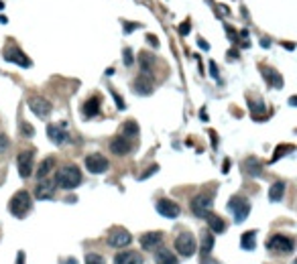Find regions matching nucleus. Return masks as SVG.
I'll return each mask as SVG.
<instances>
[{
  "label": "nucleus",
  "instance_id": "1",
  "mask_svg": "<svg viewBox=\"0 0 297 264\" xmlns=\"http://www.w3.org/2000/svg\"><path fill=\"white\" fill-rule=\"evenodd\" d=\"M55 185L61 189H75L81 185V171L75 165H63V167L55 173Z\"/></svg>",
  "mask_w": 297,
  "mask_h": 264
},
{
  "label": "nucleus",
  "instance_id": "2",
  "mask_svg": "<svg viewBox=\"0 0 297 264\" xmlns=\"http://www.w3.org/2000/svg\"><path fill=\"white\" fill-rule=\"evenodd\" d=\"M189 207H191V211H193L195 218L206 220L210 213H212V207H214V197H212V193H197L193 199H191Z\"/></svg>",
  "mask_w": 297,
  "mask_h": 264
},
{
  "label": "nucleus",
  "instance_id": "3",
  "mask_svg": "<svg viewBox=\"0 0 297 264\" xmlns=\"http://www.w3.org/2000/svg\"><path fill=\"white\" fill-rule=\"evenodd\" d=\"M228 211L232 213V218L236 224H242L251 213V203L244 199L242 195H234L228 199Z\"/></svg>",
  "mask_w": 297,
  "mask_h": 264
},
{
  "label": "nucleus",
  "instance_id": "4",
  "mask_svg": "<svg viewBox=\"0 0 297 264\" xmlns=\"http://www.w3.org/2000/svg\"><path fill=\"white\" fill-rule=\"evenodd\" d=\"M8 209L14 218H25L31 209V195L27 191H16L8 203Z\"/></svg>",
  "mask_w": 297,
  "mask_h": 264
},
{
  "label": "nucleus",
  "instance_id": "5",
  "mask_svg": "<svg viewBox=\"0 0 297 264\" xmlns=\"http://www.w3.org/2000/svg\"><path fill=\"white\" fill-rule=\"evenodd\" d=\"M267 248L275 254H291L293 248H295V242H293V238H289L285 234H275L267 242Z\"/></svg>",
  "mask_w": 297,
  "mask_h": 264
},
{
  "label": "nucleus",
  "instance_id": "6",
  "mask_svg": "<svg viewBox=\"0 0 297 264\" xmlns=\"http://www.w3.org/2000/svg\"><path fill=\"white\" fill-rule=\"evenodd\" d=\"M195 248H197L195 238H193L189 232H181V234L175 238V250H177L179 256L189 258V256L195 254Z\"/></svg>",
  "mask_w": 297,
  "mask_h": 264
},
{
  "label": "nucleus",
  "instance_id": "7",
  "mask_svg": "<svg viewBox=\"0 0 297 264\" xmlns=\"http://www.w3.org/2000/svg\"><path fill=\"white\" fill-rule=\"evenodd\" d=\"M29 108H31V112L35 114L37 118H41V120L49 118V114H51V110H53L51 102L45 100V98H41V96L31 98V100H29Z\"/></svg>",
  "mask_w": 297,
  "mask_h": 264
},
{
  "label": "nucleus",
  "instance_id": "8",
  "mask_svg": "<svg viewBox=\"0 0 297 264\" xmlns=\"http://www.w3.org/2000/svg\"><path fill=\"white\" fill-rule=\"evenodd\" d=\"M84 163H86V169H88L90 173H94V175H100V173L108 171V167H110V163H108V159H106L104 155H100V153L88 155Z\"/></svg>",
  "mask_w": 297,
  "mask_h": 264
},
{
  "label": "nucleus",
  "instance_id": "9",
  "mask_svg": "<svg viewBox=\"0 0 297 264\" xmlns=\"http://www.w3.org/2000/svg\"><path fill=\"white\" fill-rule=\"evenodd\" d=\"M130 242H133V236L124 228H114L108 236V246H112V248H126Z\"/></svg>",
  "mask_w": 297,
  "mask_h": 264
},
{
  "label": "nucleus",
  "instance_id": "10",
  "mask_svg": "<svg viewBox=\"0 0 297 264\" xmlns=\"http://www.w3.org/2000/svg\"><path fill=\"white\" fill-rule=\"evenodd\" d=\"M33 159H35L33 151H23L16 157V167H19V175L23 179H29L33 173Z\"/></svg>",
  "mask_w": 297,
  "mask_h": 264
},
{
  "label": "nucleus",
  "instance_id": "11",
  "mask_svg": "<svg viewBox=\"0 0 297 264\" xmlns=\"http://www.w3.org/2000/svg\"><path fill=\"white\" fill-rule=\"evenodd\" d=\"M47 138L53 140V144H59V146L68 144V142L72 140L70 132L65 130L63 126H57V124H49V126H47Z\"/></svg>",
  "mask_w": 297,
  "mask_h": 264
},
{
  "label": "nucleus",
  "instance_id": "12",
  "mask_svg": "<svg viewBox=\"0 0 297 264\" xmlns=\"http://www.w3.org/2000/svg\"><path fill=\"white\" fill-rule=\"evenodd\" d=\"M157 211H159V216L167 218V220H173V218H177L179 213H181V207H179L173 199H167V197H163V199L157 201Z\"/></svg>",
  "mask_w": 297,
  "mask_h": 264
},
{
  "label": "nucleus",
  "instance_id": "13",
  "mask_svg": "<svg viewBox=\"0 0 297 264\" xmlns=\"http://www.w3.org/2000/svg\"><path fill=\"white\" fill-rule=\"evenodd\" d=\"M2 55H4V59H6L8 63L21 65V67H31V59L21 51L19 47H6Z\"/></svg>",
  "mask_w": 297,
  "mask_h": 264
},
{
  "label": "nucleus",
  "instance_id": "14",
  "mask_svg": "<svg viewBox=\"0 0 297 264\" xmlns=\"http://www.w3.org/2000/svg\"><path fill=\"white\" fill-rule=\"evenodd\" d=\"M57 185H55V181L53 179H41L39 181V185L35 187V197L41 201L45 199H53V193H55Z\"/></svg>",
  "mask_w": 297,
  "mask_h": 264
},
{
  "label": "nucleus",
  "instance_id": "15",
  "mask_svg": "<svg viewBox=\"0 0 297 264\" xmlns=\"http://www.w3.org/2000/svg\"><path fill=\"white\" fill-rule=\"evenodd\" d=\"M163 242V234L161 232H147L141 236V248L151 252V250H157Z\"/></svg>",
  "mask_w": 297,
  "mask_h": 264
},
{
  "label": "nucleus",
  "instance_id": "16",
  "mask_svg": "<svg viewBox=\"0 0 297 264\" xmlns=\"http://www.w3.org/2000/svg\"><path fill=\"white\" fill-rule=\"evenodd\" d=\"M153 79H151V75L148 73H141L137 79H135V84H133V90L139 94V96H148L153 92Z\"/></svg>",
  "mask_w": 297,
  "mask_h": 264
},
{
  "label": "nucleus",
  "instance_id": "17",
  "mask_svg": "<svg viewBox=\"0 0 297 264\" xmlns=\"http://www.w3.org/2000/svg\"><path fill=\"white\" fill-rule=\"evenodd\" d=\"M110 151L114 155H118V157H124V155H128L130 151H133V144H130V140L124 138V136H116L110 142Z\"/></svg>",
  "mask_w": 297,
  "mask_h": 264
},
{
  "label": "nucleus",
  "instance_id": "18",
  "mask_svg": "<svg viewBox=\"0 0 297 264\" xmlns=\"http://www.w3.org/2000/svg\"><path fill=\"white\" fill-rule=\"evenodd\" d=\"M114 264H143V256L135 250H124L114 256Z\"/></svg>",
  "mask_w": 297,
  "mask_h": 264
},
{
  "label": "nucleus",
  "instance_id": "19",
  "mask_svg": "<svg viewBox=\"0 0 297 264\" xmlns=\"http://www.w3.org/2000/svg\"><path fill=\"white\" fill-rule=\"evenodd\" d=\"M260 71H262V75H265L267 84H269L271 88H277V90L283 88V75L279 73V71H275L273 67H262Z\"/></svg>",
  "mask_w": 297,
  "mask_h": 264
},
{
  "label": "nucleus",
  "instance_id": "20",
  "mask_svg": "<svg viewBox=\"0 0 297 264\" xmlns=\"http://www.w3.org/2000/svg\"><path fill=\"white\" fill-rule=\"evenodd\" d=\"M155 262L157 264H177V256L169 248H159L155 250Z\"/></svg>",
  "mask_w": 297,
  "mask_h": 264
},
{
  "label": "nucleus",
  "instance_id": "21",
  "mask_svg": "<svg viewBox=\"0 0 297 264\" xmlns=\"http://www.w3.org/2000/svg\"><path fill=\"white\" fill-rule=\"evenodd\" d=\"M139 67H141L143 73H151L153 67H155V57L148 53V51H143V53L139 55Z\"/></svg>",
  "mask_w": 297,
  "mask_h": 264
},
{
  "label": "nucleus",
  "instance_id": "22",
  "mask_svg": "<svg viewBox=\"0 0 297 264\" xmlns=\"http://www.w3.org/2000/svg\"><path fill=\"white\" fill-rule=\"evenodd\" d=\"M208 226H210V232L212 234H222L226 230V222L220 218V216H214V213H210V216L206 218Z\"/></svg>",
  "mask_w": 297,
  "mask_h": 264
},
{
  "label": "nucleus",
  "instance_id": "23",
  "mask_svg": "<svg viewBox=\"0 0 297 264\" xmlns=\"http://www.w3.org/2000/svg\"><path fill=\"white\" fill-rule=\"evenodd\" d=\"M285 195V181H275L269 187V199L271 201H281Z\"/></svg>",
  "mask_w": 297,
  "mask_h": 264
},
{
  "label": "nucleus",
  "instance_id": "24",
  "mask_svg": "<svg viewBox=\"0 0 297 264\" xmlns=\"http://www.w3.org/2000/svg\"><path fill=\"white\" fill-rule=\"evenodd\" d=\"M53 167H55V159H53V157H47V159L39 165V169H37V179H39V181H41V179H47L49 173L53 171Z\"/></svg>",
  "mask_w": 297,
  "mask_h": 264
},
{
  "label": "nucleus",
  "instance_id": "25",
  "mask_svg": "<svg viewBox=\"0 0 297 264\" xmlns=\"http://www.w3.org/2000/svg\"><path fill=\"white\" fill-rule=\"evenodd\" d=\"M81 110H84V116H86V118H94L96 114L100 112V100H98L96 96L90 98V100L84 104V108H81Z\"/></svg>",
  "mask_w": 297,
  "mask_h": 264
},
{
  "label": "nucleus",
  "instance_id": "26",
  "mask_svg": "<svg viewBox=\"0 0 297 264\" xmlns=\"http://www.w3.org/2000/svg\"><path fill=\"white\" fill-rule=\"evenodd\" d=\"M244 169H246V173H249V177H260V175H262V165H260V161H257L255 157L246 159Z\"/></svg>",
  "mask_w": 297,
  "mask_h": 264
},
{
  "label": "nucleus",
  "instance_id": "27",
  "mask_svg": "<svg viewBox=\"0 0 297 264\" xmlns=\"http://www.w3.org/2000/svg\"><path fill=\"white\" fill-rule=\"evenodd\" d=\"M212 248H214V234L212 232H204L202 234V242H200V252L204 256H208L212 252Z\"/></svg>",
  "mask_w": 297,
  "mask_h": 264
},
{
  "label": "nucleus",
  "instance_id": "28",
  "mask_svg": "<svg viewBox=\"0 0 297 264\" xmlns=\"http://www.w3.org/2000/svg\"><path fill=\"white\" fill-rule=\"evenodd\" d=\"M240 246L242 250H255L257 246V232H244L240 238Z\"/></svg>",
  "mask_w": 297,
  "mask_h": 264
},
{
  "label": "nucleus",
  "instance_id": "29",
  "mask_svg": "<svg viewBox=\"0 0 297 264\" xmlns=\"http://www.w3.org/2000/svg\"><path fill=\"white\" fill-rule=\"evenodd\" d=\"M139 134V124L135 122V120H126L124 124H122V134L120 136H124V138H133V136H137Z\"/></svg>",
  "mask_w": 297,
  "mask_h": 264
},
{
  "label": "nucleus",
  "instance_id": "30",
  "mask_svg": "<svg viewBox=\"0 0 297 264\" xmlns=\"http://www.w3.org/2000/svg\"><path fill=\"white\" fill-rule=\"evenodd\" d=\"M293 151V146L291 144H281V146H277L275 148V155H273V161L271 163H277L279 159H281V157H285L287 153H291Z\"/></svg>",
  "mask_w": 297,
  "mask_h": 264
},
{
  "label": "nucleus",
  "instance_id": "31",
  "mask_svg": "<svg viewBox=\"0 0 297 264\" xmlns=\"http://www.w3.org/2000/svg\"><path fill=\"white\" fill-rule=\"evenodd\" d=\"M249 106H251L253 114H255V118H260V114H262V112H267V108H265V104H262V102H255V100H251V102H249Z\"/></svg>",
  "mask_w": 297,
  "mask_h": 264
},
{
  "label": "nucleus",
  "instance_id": "32",
  "mask_svg": "<svg viewBox=\"0 0 297 264\" xmlns=\"http://www.w3.org/2000/svg\"><path fill=\"white\" fill-rule=\"evenodd\" d=\"M8 146H10L8 136L4 134V132H0V155H4V153L8 151Z\"/></svg>",
  "mask_w": 297,
  "mask_h": 264
},
{
  "label": "nucleus",
  "instance_id": "33",
  "mask_svg": "<svg viewBox=\"0 0 297 264\" xmlns=\"http://www.w3.org/2000/svg\"><path fill=\"white\" fill-rule=\"evenodd\" d=\"M86 264H106L104 262V258L100 256V254H86Z\"/></svg>",
  "mask_w": 297,
  "mask_h": 264
},
{
  "label": "nucleus",
  "instance_id": "34",
  "mask_svg": "<svg viewBox=\"0 0 297 264\" xmlns=\"http://www.w3.org/2000/svg\"><path fill=\"white\" fill-rule=\"evenodd\" d=\"M21 132H23V136H27V138H31L33 134H35V130H33V126L29 122H21Z\"/></svg>",
  "mask_w": 297,
  "mask_h": 264
},
{
  "label": "nucleus",
  "instance_id": "35",
  "mask_svg": "<svg viewBox=\"0 0 297 264\" xmlns=\"http://www.w3.org/2000/svg\"><path fill=\"white\" fill-rule=\"evenodd\" d=\"M122 57H124V65H126V67H130V65L135 63V59H133V51H130L128 47H126L124 51H122Z\"/></svg>",
  "mask_w": 297,
  "mask_h": 264
},
{
  "label": "nucleus",
  "instance_id": "36",
  "mask_svg": "<svg viewBox=\"0 0 297 264\" xmlns=\"http://www.w3.org/2000/svg\"><path fill=\"white\" fill-rule=\"evenodd\" d=\"M210 75L214 79H218V67H216V61H210Z\"/></svg>",
  "mask_w": 297,
  "mask_h": 264
},
{
  "label": "nucleus",
  "instance_id": "37",
  "mask_svg": "<svg viewBox=\"0 0 297 264\" xmlns=\"http://www.w3.org/2000/svg\"><path fill=\"white\" fill-rule=\"evenodd\" d=\"M179 33H181V35H187V33H189V21H187L186 25H181V27H179Z\"/></svg>",
  "mask_w": 297,
  "mask_h": 264
},
{
  "label": "nucleus",
  "instance_id": "38",
  "mask_svg": "<svg viewBox=\"0 0 297 264\" xmlns=\"http://www.w3.org/2000/svg\"><path fill=\"white\" fill-rule=\"evenodd\" d=\"M147 41L151 43L153 47H159V41H157V37H153V35H147Z\"/></svg>",
  "mask_w": 297,
  "mask_h": 264
},
{
  "label": "nucleus",
  "instance_id": "39",
  "mask_svg": "<svg viewBox=\"0 0 297 264\" xmlns=\"http://www.w3.org/2000/svg\"><path fill=\"white\" fill-rule=\"evenodd\" d=\"M197 45H200V47L204 49V51H208V49H210V45H208V41H204V39H197Z\"/></svg>",
  "mask_w": 297,
  "mask_h": 264
},
{
  "label": "nucleus",
  "instance_id": "40",
  "mask_svg": "<svg viewBox=\"0 0 297 264\" xmlns=\"http://www.w3.org/2000/svg\"><path fill=\"white\" fill-rule=\"evenodd\" d=\"M114 100H116V104H118L120 108H124V102H122V98H120L118 94H114Z\"/></svg>",
  "mask_w": 297,
  "mask_h": 264
},
{
  "label": "nucleus",
  "instance_id": "41",
  "mask_svg": "<svg viewBox=\"0 0 297 264\" xmlns=\"http://www.w3.org/2000/svg\"><path fill=\"white\" fill-rule=\"evenodd\" d=\"M61 264H77V260L75 258H63Z\"/></svg>",
  "mask_w": 297,
  "mask_h": 264
},
{
  "label": "nucleus",
  "instance_id": "42",
  "mask_svg": "<svg viewBox=\"0 0 297 264\" xmlns=\"http://www.w3.org/2000/svg\"><path fill=\"white\" fill-rule=\"evenodd\" d=\"M155 171H157V167H153V169H151V171H147V173H145V175H143V177H141V179H147V177H151V175H153V173H155Z\"/></svg>",
  "mask_w": 297,
  "mask_h": 264
},
{
  "label": "nucleus",
  "instance_id": "43",
  "mask_svg": "<svg viewBox=\"0 0 297 264\" xmlns=\"http://www.w3.org/2000/svg\"><path fill=\"white\" fill-rule=\"evenodd\" d=\"M16 264H25V254L23 252L19 254V258H16Z\"/></svg>",
  "mask_w": 297,
  "mask_h": 264
},
{
  "label": "nucleus",
  "instance_id": "44",
  "mask_svg": "<svg viewBox=\"0 0 297 264\" xmlns=\"http://www.w3.org/2000/svg\"><path fill=\"white\" fill-rule=\"evenodd\" d=\"M260 43H262V47H269V45H271V41H269V39H260Z\"/></svg>",
  "mask_w": 297,
  "mask_h": 264
}]
</instances>
